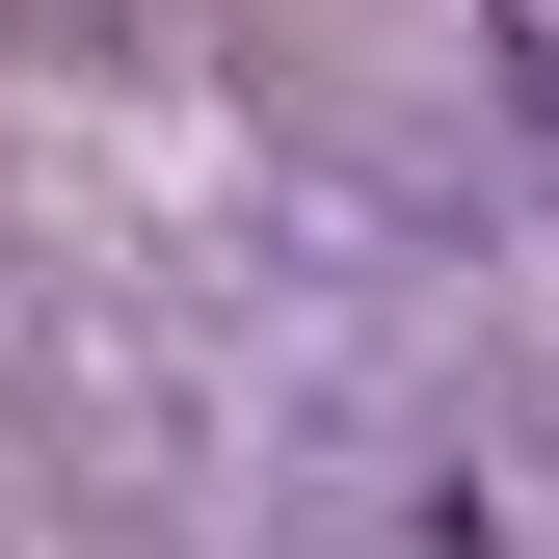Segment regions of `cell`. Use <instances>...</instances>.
Here are the masks:
<instances>
[{
	"label": "cell",
	"mask_w": 559,
	"mask_h": 559,
	"mask_svg": "<svg viewBox=\"0 0 559 559\" xmlns=\"http://www.w3.org/2000/svg\"><path fill=\"white\" fill-rule=\"evenodd\" d=\"M479 53H507V81H533V107H559V0H479Z\"/></svg>",
	"instance_id": "1"
}]
</instances>
